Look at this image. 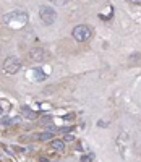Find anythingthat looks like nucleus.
Listing matches in <instances>:
<instances>
[{
  "label": "nucleus",
  "mask_w": 141,
  "mask_h": 162,
  "mask_svg": "<svg viewBox=\"0 0 141 162\" xmlns=\"http://www.w3.org/2000/svg\"><path fill=\"white\" fill-rule=\"evenodd\" d=\"M29 16L26 12L23 10H15V12H10L3 16V23L10 26H23L25 23H28Z\"/></svg>",
  "instance_id": "nucleus-1"
},
{
  "label": "nucleus",
  "mask_w": 141,
  "mask_h": 162,
  "mask_svg": "<svg viewBox=\"0 0 141 162\" xmlns=\"http://www.w3.org/2000/svg\"><path fill=\"white\" fill-rule=\"evenodd\" d=\"M71 36H73V39L78 41V42H86V41L91 39L92 29H91L88 25H78V26L73 28V31H71Z\"/></svg>",
  "instance_id": "nucleus-2"
},
{
  "label": "nucleus",
  "mask_w": 141,
  "mask_h": 162,
  "mask_svg": "<svg viewBox=\"0 0 141 162\" xmlns=\"http://www.w3.org/2000/svg\"><path fill=\"white\" fill-rule=\"evenodd\" d=\"M39 20L46 26H50L57 20V12L49 5H42V7H39Z\"/></svg>",
  "instance_id": "nucleus-3"
},
{
  "label": "nucleus",
  "mask_w": 141,
  "mask_h": 162,
  "mask_svg": "<svg viewBox=\"0 0 141 162\" xmlns=\"http://www.w3.org/2000/svg\"><path fill=\"white\" fill-rule=\"evenodd\" d=\"M20 68H21V62H20V58H16V57H7L5 62H3V71L8 73V75L18 73Z\"/></svg>",
  "instance_id": "nucleus-4"
},
{
  "label": "nucleus",
  "mask_w": 141,
  "mask_h": 162,
  "mask_svg": "<svg viewBox=\"0 0 141 162\" xmlns=\"http://www.w3.org/2000/svg\"><path fill=\"white\" fill-rule=\"evenodd\" d=\"M47 57H49V55H47L46 49H42V47H34V49L29 50V60L37 62V63L47 60Z\"/></svg>",
  "instance_id": "nucleus-5"
},
{
  "label": "nucleus",
  "mask_w": 141,
  "mask_h": 162,
  "mask_svg": "<svg viewBox=\"0 0 141 162\" xmlns=\"http://www.w3.org/2000/svg\"><path fill=\"white\" fill-rule=\"evenodd\" d=\"M50 146L55 151H63L65 149V141L63 139H52L50 141Z\"/></svg>",
  "instance_id": "nucleus-6"
},
{
  "label": "nucleus",
  "mask_w": 141,
  "mask_h": 162,
  "mask_svg": "<svg viewBox=\"0 0 141 162\" xmlns=\"http://www.w3.org/2000/svg\"><path fill=\"white\" fill-rule=\"evenodd\" d=\"M52 136H54L52 131H44V133H41V135H37L36 138L41 141H47V139H52Z\"/></svg>",
  "instance_id": "nucleus-7"
},
{
  "label": "nucleus",
  "mask_w": 141,
  "mask_h": 162,
  "mask_svg": "<svg viewBox=\"0 0 141 162\" xmlns=\"http://www.w3.org/2000/svg\"><path fill=\"white\" fill-rule=\"evenodd\" d=\"M23 113H25V115L28 117V118H36V113H34L33 110L28 107V105H25V107H23Z\"/></svg>",
  "instance_id": "nucleus-8"
},
{
  "label": "nucleus",
  "mask_w": 141,
  "mask_h": 162,
  "mask_svg": "<svg viewBox=\"0 0 141 162\" xmlns=\"http://www.w3.org/2000/svg\"><path fill=\"white\" fill-rule=\"evenodd\" d=\"M140 58H141V54H133L132 57H130V60H128V62L133 65V63H136V62H138Z\"/></svg>",
  "instance_id": "nucleus-9"
},
{
  "label": "nucleus",
  "mask_w": 141,
  "mask_h": 162,
  "mask_svg": "<svg viewBox=\"0 0 141 162\" xmlns=\"http://www.w3.org/2000/svg\"><path fill=\"white\" fill-rule=\"evenodd\" d=\"M94 159V154H86V156L81 157V162H91Z\"/></svg>",
  "instance_id": "nucleus-10"
},
{
  "label": "nucleus",
  "mask_w": 141,
  "mask_h": 162,
  "mask_svg": "<svg viewBox=\"0 0 141 162\" xmlns=\"http://www.w3.org/2000/svg\"><path fill=\"white\" fill-rule=\"evenodd\" d=\"M50 2H52V3H55V5H58V7H60V5H65V3L68 2V0H50Z\"/></svg>",
  "instance_id": "nucleus-11"
},
{
  "label": "nucleus",
  "mask_w": 141,
  "mask_h": 162,
  "mask_svg": "<svg viewBox=\"0 0 141 162\" xmlns=\"http://www.w3.org/2000/svg\"><path fill=\"white\" fill-rule=\"evenodd\" d=\"M50 122H52V118H50V117H42V118H41V123H42V125L50 123Z\"/></svg>",
  "instance_id": "nucleus-12"
},
{
  "label": "nucleus",
  "mask_w": 141,
  "mask_h": 162,
  "mask_svg": "<svg viewBox=\"0 0 141 162\" xmlns=\"http://www.w3.org/2000/svg\"><path fill=\"white\" fill-rule=\"evenodd\" d=\"M109 125V123L107 122H102V120H101V122H97V126H107Z\"/></svg>",
  "instance_id": "nucleus-13"
},
{
  "label": "nucleus",
  "mask_w": 141,
  "mask_h": 162,
  "mask_svg": "<svg viewBox=\"0 0 141 162\" xmlns=\"http://www.w3.org/2000/svg\"><path fill=\"white\" fill-rule=\"evenodd\" d=\"M73 139H75V136H71V135L65 136V141H73Z\"/></svg>",
  "instance_id": "nucleus-14"
},
{
  "label": "nucleus",
  "mask_w": 141,
  "mask_h": 162,
  "mask_svg": "<svg viewBox=\"0 0 141 162\" xmlns=\"http://www.w3.org/2000/svg\"><path fill=\"white\" fill-rule=\"evenodd\" d=\"M130 3H135V5H141V0H130Z\"/></svg>",
  "instance_id": "nucleus-15"
},
{
  "label": "nucleus",
  "mask_w": 141,
  "mask_h": 162,
  "mask_svg": "<svg viewBox=\"0 0 141 162\" xmlns=\"http://www.w3.org/2000/svg\"><path fill=\"white\" fill-rule=\"evenodd\" d=\"M2 113H3V107L0 105V115H2Z\"/></svg>",
  "instance_id": "nucleus-16"
}]
</instances>
